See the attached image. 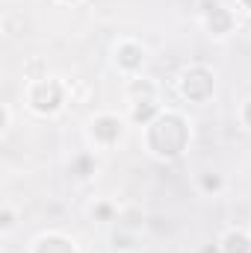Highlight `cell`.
Here are the masks:
<instances>
[{"label": "cell", "instance_id": "6da1fadb", "mask_svg": "<svg viewBox=\"0 0 251 253\" xmlns=\"http://www.w3.org/2000/svg\"><path fill=\"white\" fill-rule=\"evenodd\" d=\"M30 103H33V109H39V112H54V109L63 103V88H60V83H54V80H39V83L30 88Z\"/></svg>", "mask_w": 251, "mask_h": 253}, {"label": "cell", "instance_id": "7a4b0ae2", "mask_svg": "<svg viewBox=\"0 0 251 253\" xmlns=\"http://www.w3.org/2000/svg\"><path fill=\"white\" fill-rule=\"evenodd\" d=\"M92 132H95L98 138H104V141H113V138L122 135V124H119L116 118H98Z\"/></svg>", "mask_w": 251, "mask_h": 253}, {"label": "cell", "instance_id": "3957f363", "mask_svg": "<svg viewBox=\"0 0 251 253\" xmlns=\"http://www.w3.org/2000/svg\"><path fill=\"white\" fill-rule=\"evenodd\" d=\"M36 253H74V248H71L65 239H60V236H48V239L39 242Z\"/></svg>", "mask_w": 251, "mask_h": 253}, {"label": "cell", "instance_id": "277c9868", "mask_svg": "<svg viewBox=\"0 0 251 253\" xmlns=\"http://www.w3.org/2000/svg\"><path fill=\"white\" fill-rule=\"evenodd\" d=\"M249 251H251V245L243 233H231L225 239V253H249Z\"/></svg>", "mask_w": 251, "mask_h": 253}, {"label": "cell", "instance_id": "5b68a950", "mask_svg": "<svg viewBox=\"0 0 251 253\" xmlns=\"http://www.w3.org/2000/svg\"><path fill=\"white\" fill-rule=\"evenodd\" d=\"M122 53H127L125 65H130V68H133V65H139V62H142V59H136V56H139V50H136V47H122Z\"/></svg>", "mask_w": 251, "mask_h": 253}, {"label": "cell", "instance_id": "8992f818", "mask_svg": "<svg viewBox=\"0 0 251 253\" xmlns=\"http://www.w3.org/2000/svg\"><path fill=\"white\" fill-rule=\"evenodd\" d=\"M12 224H15V221H12V212H9V209H6V212H3V230H9V227H12Z\"/></svg>", "mask_w": 251, "mask_h": 253}, {"label": "cell", "instance_id": "52a82bcc", "mask_svg": "<svg viewBox=\"0 0 251 253\" xmlns=\"http://www.w3.org/2000/svg\"><path fill=\"white\" fill-rule=\"evenodd\" d=\"M204 186H207V189H219V180H216V177H213V180L207 177V180H204Z\"/></svg>", "mask_w": 251, "mask_h": 253}, {"label": "cell", "instance_id": "ba28073f", "mask_svg": "<svg viewBox=\"0 0 251 253\" xmlns=\"http://www.w3.org/2000/svg\"><path fill=\"white\" fill-rule=\"evenodd\" d=\"M251 118V100H249V106H246V121Z\"/></svg>", "mask_w": 251, "mask_h": 253}]
</instances>
